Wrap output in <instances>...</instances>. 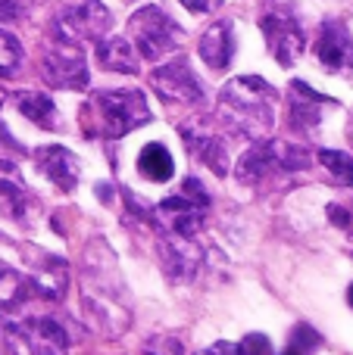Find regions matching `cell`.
I'll list each match as a JSON object with an SVG mask.
<instances>
[{"instance_id": "1", "label": "cell", "mask_w": 353, "mask_h": 355, "mask_svg": "<svg viewBox=\"0 0 353 355\" xmlns=\"http://www.w3.org/2000/svg\"><path fill=\"white\" fill-rule=\"evenodd\" d=\"M275 87L256 75L231 78L219 91V122L238 137H266L275 125Z\"/></svg>"}, {"instance_id": "2", "label": "cell", "mask_w": 353, "mask_h": 355, "mask_svg": "<svg viewBox=\"0 0 353 355\" xmlns=\"http://www.w3.org/2000/svg\"><path fill=\"white\" fill-rule=\"evenodd\" d=\"M81 119L91 137L116 141L150 122V106L141 91H100L85 103Z\"/></svg>"}, {"instance_id": "3", "label": "cell", "mask_w": 353, "mask_h": 355, "mask_svg": "<svg viewBox=\"0 0 353 355\" xmlns=\"http://www.w3.org/2000/svg\"><path fill=\"white\" fill-rule=\"evenodd\" d=\"M206 206H210V196H206L204 184L197 178H188L179 193H172L154 209L156 227H160V234L194 240L200 234V227H204Z\"/></svg>"}, {"instance_id": "4", "label": "cell", "mask_w": 353, "mask_h": 355, "mask_svg": "<svg viewBox=\"0 0 353 355\" xmlns=\"http://www.w3.org/2000/svg\"><path fill=\"white\" fill-rule=\"evenodd\" d=\"M113 28V16L100 0H75L63 6L50 22V31L60 44L81 47V44H100L104 35Z\"/></svg>"}, {"instance_id": "5", "label": "cell", "mask_w": 353, "mask_h": 355, "mask_svg": "<svg viewBox=\"0 0 353 355\" xmlns=\"http://www.w3.org/2000/svg\"><path fill=\"white\" fill-rule=\"evenodd\" d=\"M260 28L266 35L269 44V53L272 60H279V66L291 69L294 62L304 56L306 47V35L300 28V19L285 0H269L263 6V16H260Z\"/></svg>"}, {"instance_id": "6", "label": "cell", "mask_w": 353, "mask_h": 355, "mask_svg": "<svg viewBox=\"0 0 353 355\" xmlns=\"http://www.w3.org/2000/svg\"><path fill=\"white\" fill-rule=\"evenodd\" d=\"M310 162L304 147H294V144H281V141H266L250 147L247 153L238 159V181L241 184H260L272 175H291L297 168H304Z\"/></svg>"}, {"instance_id": "7", "label": "cell", "mask_w": 353, "mask_h": 355, "mask_svg": "<svg viewBox=\"0 0 353 355\" xmlns=\"http://www.w3.org/2000/svg\"><path fill=\"white\" fill-rule=\"evenodd\" d=\"M129 35H131V47H138V56L154 62L175 53L181 44V28L160 6H141L129 19Z\"/></svg>"}, {"instance_id": "8", "label": "cell", "mask_w": 353, "mask_h": 355, "mask_svg": "<svg viewBox=\"0 0 353 355\" xmlns=\"http://www.w3.org/2000/svg\"><path fill=\"white\" fill-rule=\"evenodd\" d=\"M41 78L60 91H85L91 72H88V60L81 47H69L60 41L50 44L41 53Z\"/></svg>"}, {"instance_id": "9", "label": "cell", "mask_w": 353, "mask_h": 355, "mask_svg": "<svg viewBox=\"0 0 353 355\" xmlns=\"http://www.w3.org/2000/svg\"><path fill=\"white\" fill-rule=\"evenodd\" d=\"M150 85H154V91L160 94L166 103L200 106L204 97H206L204 85H200V78L191 72V66H188L185 56H179V60L154 69V72H150Z\"/></svg>"}, {"instance_id": "10", "label": "cell", "mask_w": 353, "mask_h": 355, "mask_svg": "<svg viewBox=\"0 0 353 355\" xmlns=\"http://www.w3.org/2000/svg\"><path fill=\"white\" fill-rule=\"evenodd\" d=\"M316 56L329 72H347V69H353V35L347 31V25L338 22V19H325L322 28H319Z\"/></svg>"}, {"instance_id": "11", "label": "cell", "mask_w": 353, "mask_h": 355, "mask_svg": "<svg viewBox=\"0 0 353 355\" xmlns=\"http://www.w3.org/2000/svg\"><path fill=\"white\" fill-rule=\"evenodd\" d=\"M325 106H335V100L313 91L304 81H291L288 85V122H291V128H297V131L319 128Z\"/></svg>"}, {"instance_id": "12", "label": "cell", "mask_w": 353, "mask_h": 355, "mask_svg": "<svg viewBox=\"0 0 353 355\" xmlns=\"http://www.w3.org/2000/svg\"><path fill=\"white\" fill-rule=\"evenodd\" d=\"M19 334L31 355H69V337L54 318H28L19 324Z\"/></svg>"}, {"instance_id": "13", "label": "cell", "mask_w": 353, "mask_h": 355, "mask_svg": "<svg viewBox=\"0 0 353 355\" xmlns=\"http://www.w3.org/2000/svg\"><path fill=\"white\" fill-rule=\"evenodd\" d=\"M35 162H38V168L44 172V178H50L60 190H72L75 184H79V178H81L79 156H75L72 150L60 147V144H54V147H41L35 153Z\"/></svg>"}, {"instance_id": "14", "label": "cell", "mask_w": 353, "mask_h": 355, "mask_svg": "<svg viewBox=\"0 0 353 355\" xmlns=\"http://www.w3.org/2000/svg\"><path fill=\"white\" fill-rule=\"evenodd\" d=\"M160 256H163V265H166L169 277H175V281H191L194 271H197V265H200V259H204V252L197 250L194 240L163 234Z\"/></svg>"}, {"instance_id": "15", "label": "cell", "mask_w": 353, "mask_h": 355, "mask_svg": "<svg viewBox=\"0 0 353 355\" xmlns=\"http://www.w3.org/2000/svg\"><path fill=\"white\" fill-rule=\"evenodd\" d=\"M231 56H235V28L231 22H213L200 37V60L210 69L222 72L229 69Z\"/></svg>"}, {"instance_id": "16", "label": "cell", "mask_w": 353, "mask_h": 355, "mask_svg": "<svg viewBox=\"0 0 353 355\" xmlns=\"http://www.w3.org/2000/svg\"><path fill=\"white\" fill-rule=\"evenodd\" d=\"M97 62L106 72H119V75H138L141 72V60H138L135 47L129 37H110V41L97 44Z\"/></svg>"}, {"instance_id": "17", "label": "cell", "mask_w": 353, "mask_h": 355, "mask_svg": "<svg viewBox=\"0 0 353 355\" xmlns=\"http://www.w3.org/2000/svg\"><path fill=\"white\" fill-rule=\"evenodd\" d=\"M181 135H185V141H188V147H191V153L197 156V159H204L216 175H225V172H229V150H225L222 137L210 135V131H204V128H197V131H194V128H185Z\"/></svg>"}, {"instance_id": "18", "label": "cell", "mask_w": 353, "mask_h": 355, "mask_svg": "<svg viewBox=\"0 0 353 355\" xmlns=\"http://www.w3.org/2000/svg\"><path fill=\"white\" fill-rule=\"evenodd\" d=\"M31 290L44 300H63L66 293V284H69V268L63 259H54V256H44V262L35 268V275L28 277Z\"/></svg>"}, {"instance_id": "19", "label": "cell", "mask_w": 353, "mask_h": 355, "mask_svg": "<svg viewBox=\"0 0 353 355\" xmlns=\"http://www.w3.org/2000/svg\"><path fill=\"white\" fill-rule=\"evenodd\" d=\"M31 206V193L16 175L13 168L0 172V218H13V221H22L28 215Z\"/></svg>"}, {"instance_id": "20", "label": "cell", "mask_w": 353, "mask_h": 355, "mask_svg": "<svg viewBox=\"0 0 353 355\" xmlns=\"http://www.w3.org/2000/svg\"><path fill=\"white\" fill-rule=\"evenodd\" d=\"M138 172L147 178V181L163 184V181L172 178L175 162H172V156H169V150L163 147V144H147V147L141 150V156H138Z\"/></svg>"}, {"instance_id": "21", "label": "cell", "mask_w": 353, "mask_h": 355, "mask_svg": "<svg viewBox=\"0 0 353 355\" xmlns=\"http://www.w3.org/2000/svg\"><path fill=\"white\" fill-rule=\"evenodd\" d=\"M16 110L22 112L28 122L41 125V128H56V125H60L54 100L44 97V94H16Z\"/></svg>"}, {"instance_id": "22", "label": "cell", "mask_w": 353, "mask_h": 355, "mask_svg": "<svg viewBox=\"0 0 353 355\" xmlns=\"http://www.w3.org/2000/svg\"><path fill=\"white\" fill-rule=\"evenodd\" d=\"M31 293L28 277H22L16 268L0 262V309H16Z\"/></svg>"}, {"instance_id": "23", "label": "cell", "mask_w": 353, "mask_h": 355, "mask_svg": "<svg viewBox=\"0 0 353 355\" xmlns=\"http://www.w3.org/2000/svg\"><path fill=\"white\" fill-rule=\"evenodd\" d=\"M319 162L325 166V172L335 178L344 187H353V156L344 153V150H322L319 153Z\"/></svg>"}, {"instance_id": "24", "label": "cell", "mask_w": 353, "mask_h": 355, "mask_svg": "<svg viewBox=\"0 0 353 355\" xmlns=\"http://www.w3.org/2000/svg\"><path fill=\"white\" fill-rule=\"evenodd\" d=\"M22 62V47L10 31L0 28V75H13V69H19Z\"/></svg>"}, {"instance_id": "25", "label": "cell", "mask_w": 353, "mask_h": 355, "mask_svg": "<svg viewBox=\"0 0 353 355\" xmlns=\"http://www.w3.org/2000/svg\"><path fill=\"white\" fill-rule=\"evenodd\" d=\"M329 221L353 237V200L350 202H331L329 206Z\"/></svg>"}, {"instance_id": "26", "label": "cell", "mask_w": 353, "mask_h": 355, "mask_svg": "<svg viewBox=\"0 0 353 355\" xmlns=\"http://www.w3.org/2000/svg\"><path fill=\"white\" fill-rule=\"evenodd\" d=\"M235 355H272V346L263 334H250L235 346Z\"/></svg>"}, {"instance_id": "27", "label": "cell", "mask_w": 353, "mask_h": 355, "mask_svg": "<svg viewBox=\"0 0 353 355\" xmlns=\"http://www.w3.org/2000/svg\"><path fill=\"white\" fill-rule=\"evenodd\" d=\"M31 12V0H0V22H19Z\"/></svg>"}, {"instance_id": "28", "label": "cell", "mask_w": 353, "mask_h": 355, "mask_svg": "<svg viewBox=\"0 0 353 355\" xmlns=\"http://www.w3.org/2000/svg\"><path fill=\"white\" fill-rule=\"evenodd\" d=\"M16 159H19V144L6 135V128H0V168H13Z\"/></svg>"}, {"instance_id": "29", "label": "cell", "mask_w": 353, "mask_h": 355, "mask_svg": "<svg viewBox=\"0 0 353 355\" xmlns=\"http://www.w3.org/2000/svg\"><path fill=\"white\" fill-rule=\"evenodd\" d=\"M181 6H188L191 12H197V16H204V12H213L222 6V0H179Z\"/></svg>"}, {"instance_id": "30", "label": "cell", "mask_w": 353, "mask_h": 355, "mask_svg": "<svg viewBox=\"0 0 353 355\" xmlns=\"http://www.w3.org/2000/svg\"><path fill=\"white\" fill-rule=\"evenodd\" d=\"M197 355H235V343H213V346H206V349H200Z\"/></svg>"}, {"instance_id": "31", "label": "cell", "mask_w": 353, "mask_h": 355, "mask_svg": "<svg viewBox=\"0 0 353 355\" xmlns=\"http://www.w3.org/2000/svg\"><path fill=\"white\" fill-rule=\"evenodd\" d=\"M144 355H166V352H163V349H147ZM172 355H181V352H172Z\"/></svg>"}, {"instance_id": "32", "label": "cell", "mask_w": 353, "mask_h": 355, "mask_svg": "<svg viewBox=\"0 0 353 355\" xmlns=\"http://www.w3.org/2000/svg\"><path fill=\"white\" fill-rule=\"evenodd\" d=\"M347 302L353 306V284H350V290H347Z\"/></svg>"}, {"instance_id": "33", "label": "cell", "mask_w": 353, "mask_h": 355, "mask_svg": "<svg viewBox=\"0 0 353 355\" xmlns=\"http://www.w3.org/2000/svg\"><path fill=\"white\" fill-rule=\"evenodd\" d=\"M285 355H304V352H294V349H291V352H285Z\"/></svg>"}, {"instance_id": "34", "label": "cell", "mask_w": 353, "mask_h": 355, "mask_svg": "<svg viewBox=\"0 0 353 355\" xmlns=\"http://www.w3.org/2000/svg\"><path fill=\"white\" fill-rule=\"evenodd\" d=\"M350 144H353V125H350Z\"/></svg>"}, {"instance_id": "35", "label": "cell", "mask_w": 353, "mask_h": 355, "mask_svg": "<svg viewBox=\"0 0 353 355\" xmlns=\"http://www.w3.org/2000/svg\"><path fill=\"white\" fill-rule=\"evenodd\" d=\"M0 100H3V97H0Z\"/></svg>"}]
</instances>
